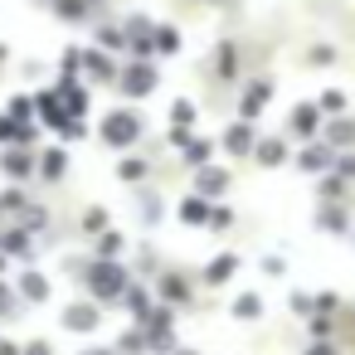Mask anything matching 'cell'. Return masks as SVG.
I'll use <instances>...</instances> for the list:
<instances>
[{
    "instance_id": "ffe728a7",
    "label": "cell",
    "mask_w": 355,
    "mask_h": 355,
    "mask_svg": "<svg viewBox=\"0 0 355 355\" xmlns=\"http://www.w3.org/2000/svg\"><path fill=\"white\" fill-rule=\"evenodd\" d=\"M214 151H219V141L214 137H190L185 146H180V161L195 171V166H205V161H214Z\"/></svg>"
},
{
    "instance_id": "8d00e7d4",
    "label": "cell",
    "mask_w": 355,
    "mask_h": 355,
    "mask_svg": "<svg viewBox=\"0 0 355 355\" xmlns=\"http://www.w3.org/2000/svg\"><path fill=\"white\" fill-rule=\"evenodd\" d=\"M195 117H200V112H195L190 98H175V103H171V122H175V127H195Z\"/></svg>"
},
{
    "instance_id": "816d5d0a",
    "label": "cell",
    "mask_w": 355,
    "mask_h": 355,
    "mask_svg": "<svg viewBox=\"0 0 355 355\" xmlns=\"http://www.w3.org/2000/svg\"><path fill=\"white\" fill-rule=\"evenodd\" d=\"M205 6H219V10H234V6H239V0H205Z\"/></svg>"
},
{
    "instance_id": "7c38bea8",
    "label": "cell",
    "mask_w": 355,
    "mask_h": 355,
    "mask_svg": "<svg viewBox=\"0 0 355 355\" xmlns=\"http://www.w3.org/2000/svg\"><path fill=\"white\" fill-rule=\"evenodd\" d=\"M311 224H316L321 234H350V209H345L340 200H321L316 214H311Z\"/></svg>"
},
{
    "instance_id": "f35d334b",
    "label": "cell",
    "mask_w": 355,
    "mask_h": 355,
    "mask_svg": "<svg viewBox=\"0 0 355 355\" xmlns=\"http://www.w3.org/2000/svg\"><path fill=\"white\" fill-rule=\"evenodd\" d=\"M229 224H234V209L219 205V200H209V219H205V229H229Z\"/></svg>"
},
{
    "instance_id": "8fae6325",
    "label": "cell",
    "mask_w": 355,
    "mask_h": 355,
    "mask_svg": "<svg viewBox=\"0 0 355 355\" xmlns=\"http://www.w3.org/2000/svg\"><path fill=\"white\" fill-rule=\"evenodd\" d=\"M253 141H258V132H253V122H248V117H239V122H229V127H224V141H219V146H224V151H229L234 161H248V151H253Z\"/></svg>"
},
{
    "instance_id": "d6986e66",
    "label": "cell",
    "mask_w": 355,
    "mask_h": 355,
    "mask_svg": "<svg viewBox=\"0 0 355 355\" xmlns=\"http://www.w3.org/2000/svg\"><path fill=\"white\" fill-rule=\"evenodd\" d=\"M98 321H103L98 302H73V306L64 311V326H69V331H98Z\"/></svg>"
},
{
    "instance_id": "603a6c76",
    "label": "cell",
    "mask_w": 355,
    "mask_h": 355,
    "mask_svg": "<svg viewBox=\"0 0 355 355\" xmlns=\"http://www.w3.org/2000/svg\"><path fill=\"white\" fill-rule=\"evenodd\" d=\"M175 214H180V224H190V229H205V219H209V200H205V195H185Z\"/></svg>"
},
{
    "instance_id": "4fadbf2b",
    "label": "cell",
    "mask_w": 355,
    "mask_h": 355,
    "mask_svg": "<svg viewBox=\"0 0 355 355\" xmlns=\"http://www.w3.org/2000/svg\"><path fill=\"white\" fill-rule=\"evenodd\" d=\"M54 93H59V103H64V112H69V117H83V112H88V103H93V98H88V88H83L73 73H64V78L54 83Z\"/></svg>"
},
{
    "instance_id": "f6af8a7d",
    "label": "cell",
    "mask_w": 355,
    "mask_h": 355,
    "mask_svg": "<svg viewBox=\"0 0 355 355\" xmlns=\"http://www.w3.org/2000/svg\"><path fill=\"white\" fill-rule=\"evenodd\" d=\"M190 137H195L190 127H175V122H171V132H166V146H175V151H180V146H185Z\"/></svg>"
},
{
    "instance_id": "30bf717a",
    "label": "cell",
    "mask_w": 355,
    "mask_h": 355,
    "mask_svg": "<svg viewBox=\"0 0 355 355\" xmlns=\"http://www.w3.org/2000/svg\"><path fill=\"white\" fill-rule=\"evenodd\" d=\"M321 122H326V117H321L316 103H297L292 117H287V132H292L297 141H311V137H321Z\"/></svg>"
},
{
    "instance_id": "681fc988",
    "label": "cell",
    "mask_w": 355,
    "mask_h": 355,
    "mask_svg": "<svg viewBox=\"0 0 355 355\" xmlns=\"http://www.w3.org/2000/svg\"><path fill=\"white\" fill-rule=\"evenodd\" d=\"M20 355H54V350H49V345H44V340H35V345H25V350H20Z\"/></svg>"
},
{
    "instance_id": "83f0119b",
    "label": "cell",
    "mask_w": 355,
    "mask_h": 355,
    "mask_svg": "<svg viewBox=\"0 0 355 355\" xmlns=\"http://www.w3.org/2000/svg\"><path fill=\"white\" fill-rule=\"evenodd\" d=\"M234 316L239 321H263V297L258 292H239L234 297Z\"/></svg>"
},
{
    "instance_id": "f546056e",
    "label": "cell",
    "mask_w": 355,
    "mask_h": 355,
    "mask_svg": "<svg viewBox=\"0 0 355 355\" xmlns=\"http://www.w3.org/2000/svg\"><path fill=\"white\" fill-rule=\"evenodd\" d=\"M117 355H146V331H141L137 321L122 331V340H117Z\"/></svg>"
},
{
    "instance_id": "44dd1931",
    "label": "cell",
    "mask_w": 355,
    "mask_h": 355,
    "mask_svg": "<svg viewBox=\"0 0 355 355\" xmlns=\"http://www.w3.org/2000/svg\"><path fill=\"white\" fill-rule=\"evenodd\" d=\"M234 272H239V253H219V258L205 263V282H209V287H224Z\"/></svg>"
},
{
    "instance_id": "11a10c76",
    "label": "cell",
    "mask_w": 355,
    "mask_h": 355,
    "mask_svg": "<svg viewBox=\"0 0 355 355\" xmlns=\"http://www.w3.org/2000/svg\"><path fill=\"white\" fill-rule=\"evenodd\" d=\"M88 6H93V10H98V6H103V0H88Z\"/></svg>"
},
{
    "instance_id": "cb8c5ba5",
    "label": "cell",
    "mask_w": 355,
    "mask_h": 355,
    "mask_svg": "<svg viewBox=\"0 0 355 355\" xmlns=\"http://www.w3.org/2000/svg\"><path fill=\"white\" fill-rule=\"evenodd\" d=\"M122 248H127V239L117 229H98L93 234V258H122Z\"/></svg>"
},
{
    "instance_id": "836d02e7",
    "label": "cell",
    "mask_w": 355,
    "mask_h": 355,
    "mask_svg": "<svg viewBox=\"0 0 355 355\" xmlns=\"http://www.w3.org/2000/svg\"><path fill=\"white\" fill-rule=\"evenodd\" d=\"M306 331L311 336H336V311H306Z\"/></svg>"
},
{
    "instance_id": "f1b7e54d",
    "label": "cell",
    "mask_w": 355,
    "mask_h": 355,
    "mask_svg": "<svg viewBox=\"0 0 355 355\" xmlns=\"http://www.w3.org/2000/svg\"><path fill=\"white\" fill-rule=\"evenodd\" d=\"M40 171H44V180H64V171H69V151H44L40 156Z\"/></svg>"
},
{
    "instance_id": "7402d4cb",
    "label": "cell",
    "mask_w": 355,
    "mask_h": 355,
    "mask_svg": "<svg viewBox=\"0 0 355 355\" xmlns=\"http://www.w3.org/2000/svg\"><path fill=\"white\" fill-rule=\"evenodd\" d=\"M151 44H156V54H161V59H175V54H180V44H185V35H180L175 25H156V30H151Z\"/></svg>"
},
{
    "instance_id": "f5cc1de1",
    "label": "cell",
    "mask_w": 355,
    "mask_h": 355,
    "mask_svg": "<svg viewBox=\"0 0 355 355\" xmlns=\"http://www.w3.org/2000/svg\"><path fill=\"white\" fill-rule=\"evenodd\" d=\"M88 355H117V350H88Z\"/></svg>"
},
{
    "instance_id": "5bb4252c",
    "label": "cell",
    "mask_w": 355,
    "mask_h": 355,
    "mask_svg": "<svg viewBox=\"0 0 355 355\" xmlns=\"http://www.w3.org/2000/svg\"><path fill=\"white\" fill-rule=\"evenodd\" d=\"M321 141L336 146V151H350V146H355V117H345V112L326 117V122H321Z\"/></svg>"
},
{
    "instance_id": "3957f363",
    "label": "cell",
    "mask_w": 355,
    "mask_h": 355,
    "mask_svg": "<svg viewBox=\"0 0 355 355\" xmlns=\"http://www.w3.org/2000/svg\"><path fill=\"white\" fill-rule=\"evenodd\" d=\"M141 132H146V122H141L132 107H117V112H107V117H103V141H107V146H117V151L137 146V141H141Z\"/></svg>"
},
{
    "instance_id": "ac0fdd59",
    "label": "cell",
    "mask_w": 355,
    "mask_h": 355,
    "mask_svg": "<svg viewBox=\"0 0 355 355\" xmlns=\"http://www.w3.org/2000/svg\"><path fill=\"white\" fill-rule=\"evenodd\" d=\"M117 302H122V306L132 311V321H137V316H146V306L156 302V292H151L146 282H137V277H132V282L122 287V297H117Z\"/></svg>"
},
{
    "instance_id": "52a82bcc",
    "label": "cell",
    "mask_w": 355,
    "mask_h": 355,
    "mask_svg": "<svg viewBox=\"0 0 355 355\" xmlns=\"http://www.w3.org/2000/svg\"><path fill=\"white\" fill-rule=\"evenodd\" d=\"M190 175H195V195H205V200H224V195H229V185H234V175H229L224 166H214V161L195 166Z\"/></svg>"
},
{
    "instance_id": "d6a6232c",
    "label": "cell",
    "mask_w": 355,
    "mask_h": 355,
    "mask_svg": "<svg viewBox=\"0 0 355 355\" xmlns=\"http://www.w3.org/2000/svg\"><path fill=\"white\" fill-rule=\"evenodd\" d=\"M20 292H25L30 302H44V297H49V277H40V272H25V277H20Z\"/></svg>"
},
{
    "instance_id": "ba28073f",
    "label": "cell",
    "mask_w": 355,
    "mask_h": 355,
    "mask_svg": "<svg viewBox=\"0 0 355 355\" xmlns=\"http://www.w3.org/2000/svg\"><path fill=\"white\" fill-rule=\"evenodd\" d=\"M268 103H272V78H248V83H243V93H239V117L258 122Z\"/></svg>"
},
{
    "instance_id": "e575fe53",
    "label": "cell",
    "mask_w": 355,
    "mask_h": 355,
    "mask_svg": "<svg viewBox=\"0 0 355 355\" xmlns=\"http://www.w3.org/2000/svg\"><path fill=\"white\" fill-rule=\"evenodd\" d=\"M336 59H340L336 44H311V49H306V64H311V69H331Z\"/></svg>"
},
{
    "instance_id": "f907efd6",
    "label": "cell",
    "mask_w": 355,
    "mask_h": 355,
    "mask_svg": "<svg viewBox=\"0 0 355 355\" xmlns=\"http://www.w3.org/2000/svg\"><path fill=\"white\" fill-rule=\"evenodd\" d=\"M166 355H200V350H190V345H171Z\"/></svg>"
},
{
    "instance_id": "d590c367",
    "label": "cell",
    "mask_w": 355,
    "mask_h": 355,
    "mask_svg": "<svg viewBox=\"0 0 355 355\" xmlns=\"http://www.w3.org/2000/svg\"><path fill=\"white\" fill-rule=\"evenodd\" d=\"M316 107H321V117H336V112H345V93H340V88H326V93L316 98Z\"/></svg>"
},
{
    "instance_id": "7a4b0ae2",
    "label": "cell",
    "mask_w": 355,
    "mask_h": 355,
    "mask_svg": "<svg viewBox=\"0 0 355 355\" xmlns=\"http://www.w3.org/2000/svg\"><path fill=\"white\" fill-rule=\"evenodd\" d=\"M175 311L180 306H171V302H151L146 316H137V326L146 331V350L151 355H166L175 345Z\"/></svg>"
},
{
    "instance_id": "484cf974",
    "label": "cell",
    "mask_w": 355,
    "mask_h": 355,
    "mask_svg": "<svg viewBox=\"0 0 355 355\" xmlns=\"http://www.w3.org/2000/svg\"><path fill=\"white\" fill-rule=\"evenodd\" d=\"M146 171H151V161H141V156H132V151L117 161V180H122V185H141Z\"/></svg>"
},
{
    "instance_id": "ab89813d",
    "label": "cell",
    "mask_w": 355,
    "mask_h": 355,
    "mask_svg": "<svg viewBox=\"0 0 355 355\" xmlns=\"http://www.w3.org/2000/svg\"><path fill=\"white\" fill-rule=\"evenodd\" d=\"M6 253H15V258H30V234H25V229L6 234Z\"/></svg>"
},
{
    "instance_id": "b9f144b4",
    "label": "cell",
    "mask_w": 355,
    "mask_h": 355,
    "mask_svg": "<svg viewBox=\"0 0 355 355\" xmlns=\"http://www.w3.org/2000/svg\"><path fill=\"white\" fill-rule=\"evenodd\" d=\"M306 355H340V345H336V336H311Z\"/></svg>"
},
{
    "instance_id": "4316f807",
    "label": "cell",
    "mask_w": 355,
    "mask_h": 355,
    "mask_svg": "<svg viewBox=\"0 0 355 355\" xmlns=\"http://www.w3.org/2000/svg\"><path fill=\"white\" fill-rule=\"evenodd\" d=\"M311 180H316V195H321V200H340V195L350 190V180L336 175V171H321V175H311Z\"/></svg>"
},
{
    "instance_id": "8992f818",
    "label": "cell",
    "mask_w": 355,
    "mask_h": 355,
    "mask_svg": "<svg viewBox=\"0 0 355 355\" xmlns=\"http://www.w3.org/2000/svg\"><path fill=\"white\" fill-rule=\"evenodd\" d=\"M331 166H336V146H326L321 137H311V141L297 146V171H302V175H321V171H331Z\"/></svg>"
},
{
    "instance_id": "4dcf8cb0",
    "label": "cell",
    "mask_w": 355,
    "mask_h": 355,
    "mask_svg": "<svg viewBox=\"0 0 355 355\" xmlns=\"http://www.w3.org/2000/svg\"><path fill=\"white\" fill-rule=\"evenodd\" d=\"M98 44H103L107 54H127V35H122L117 25H98Z\"/></svg>"
},
{
    "instance_id": "c3c4849f",
    "label": "cell",
    "mask_w": 355,
    "mask_h": 355,
    "mask_svg": "<svg viewBox=\"0 0 355 355\" xmlns=\"http://www.w3.org/2000/svg\"><path fill=\"white\" fill-rule=\"evenodd\" d=\"M287 302H292V311H297V316H306V311H311V297H306V292H292Z\"/></svg>"
},
{
    "instance_id": "6da1fadb",
    "label": "cell",
    "mask_w": 355,
    "mask_h": 355,
    "mask_svg": "<svg viewBox=\"0 0 355 355\" xmlns=\"http://www.w3.org/2000/svg\"><path fill=\"white\" fill-rule=\"evenodd\" d=\"M83 282H88L93 302H117V297H122V287L132 282V272H127V263H122V258H93V263H88V272H83Z\"/></svg>"
},
{
    "instance_id": "e0dca14e",
    "label": "cell",
    "mask_w": 355,
    "mask_h": 355,
    "mask_svg": "<svg viewBox=\"0 0 355 355\" xmlns=\"http://www.w3.org/2000/svg\"><path fill=\"white\" fill-rule=\"evenodd\" d=\"M239 59H243V49H239L234 40H219V44H214V78L234 83V78H239Z\"/></svg>"
},
{
    "instance_id": "74e56055",
    "label": "cell",
    "mask_w": 355,
    "mask_h": 355,
    "mask_svg": "<svg viewBox=\"0 0 355 355\" xmlns=\"http://www.w3.org/2000/svg\"><path fill=\"white\" fill-rule=\"evenodd\" d=\"M161 205H166V200H161V195H151V190H146V195H141V224H161V214H166V209H161Z\"/></svg>"
},
{
    "instance_id": "d4e9b609",
    "label": "cell",
    "mask_w": 355,
    "mask_h": 355,
    "mask_svg": "<svg viewBox=\"0 0 355 355\" xmlns=\"http://www.w3.org/2000/svg\"><path fill=\"white\" fill-rule=\"evenodd\" d=\"M49 6H54V15H59L64 25H83V20L93 15L88 0H49Z\"/></svg>"
},
{
    "instance_id": "9c48e42d",
    "label": "cell",
    "mask_w": 355,
    "mask_h": 355,
    "mask_svg": "<svg viewBox=\"0 0 355 355\" xmlns=\"http://www.w3.org/2000/svg\"><path fill=\"white\" fill-rule=\"evenodd\" d=\"M156 302H171V306H190V302H195V287L185 282V272L166 268V272H156Z\"/></svg>"
},
{
    "instance_id": "2e32d148",
    "label": "cell",
    "mask_w": 355,
    "mask_h": 355,
    "mask_svg": "<svg viewBox=\"0 0 355 355\" xmlns=\"http://www.w3.org/2000/svg\"><path fill=\"white\" fill-rule=\"evenodd\" d=\"M263 171H277L282 161H287V137H258L253 141V151H248Z\"/></svg>"
},
{
    "instance_id": "60d3db41",
    "label": "cell",
    "mask_w": 355,
    "mask_h": 355,
    "mask_svg": "<svg viewBox=\"0 0 355 355\" xmlns=\"http://www.w3.org/2000/svg\"><path fill=\"white\" fill-rule=\"evenodd\" d=\"M331 171H336V175H345V180L355 185V146H350V151H336V166H331Z\"/></svg>"
},
{
    "instance_id": "7dc6e473",
    "label": "cell",
    "mask_w": 355,
    "mask_h": 355,
    "mask_svg": "<svg viewBox=\"0 0 355 355\" xmlns=\"http://www.w3.org/2000/svg\"><path fill=\"white\" fill-rule=\"evenodd\" d=\"M78 64H83V49H78V44H73V49H69V54H64V73H78Z\"/></svg>"
},
{
    "instance_id": "5b68a950",
    "label": "cell",
    "mask_w": 355,
    "mask_h": 355,
    "mask_svg": "<svg viewBox=\"0 0 355 355\" xmlns=\"http://www.w3.org/2000/svg\"><path fill=\"white\" fill-rule=\"evenodd\" d=\"M151 30H156V20H146V15H127V25H122V35H127V59H156Z\"/></svg>"
},
{
    "instance_id": "7bdbcfd3",
    "label": "cell",
    "mask_w": 355,
    "mask_h": 355,
    "mask_svg": "<svg viewBox=\"0 0 355 355\" xmlns=\"http://www.w3.org/2000/svg\"><path fill=\"white\" fill-rule=\"evenodd\" d=\"M83 229H88V234L107 229V209H98V205H93V209H83Z\"/></svg>"
},
{
    "instance_id": "ee69618b",
    "label": "cell",
    "mask_w": 355,
    "mask_h": 355,
    "mask_svg": "<svg viewBox=\"0 0 355 355\" xmlns=\"http://www.w3.org/2000/svg\"><path fill=\"white\" fill-rule=\"evenodd\" d=\"M311 311H340V297L336 292H316L311 297Z\"/></svg>"
},
{
    "instance_id": "bcb514c9",
    "label": "cell",
    "mask_w": 355,
    "mask_h": 355,
    "mask_svg": "<svg viewBox=\"0 0 355 355\" xmlns=\"http://www.w3.org/2000/svg\"><path fill=\"white\" fill-rule=\"evenodd\" d=\"M263 272H268V277H282V272H287V263H282L277 253H268V258H263Z\"/></svg>"
},
{
    "instance_id": "277c9868",
    "label": "cell",
    "mask_w": 355,
    "mask_h": 355,
    "mask_svg": "<svg viewBox=\"0 0 355 355\" xmlns=\"http://www.w3.org/2000/svg\"><path fill=\"white\" fill-rule=\"evenodd\" d=\"M156 83H161V73L151 59H127V69L117 73V93H127V98H151Z\"/></svg>"
},
{
    "instance_id": "db71d44e",
    "label": "cell",
    "mask_w": 355,
    "mask_h": 355,
    "mask_svg": "<svg viewBox=\"0 0 355 355\" xmlns=\"http://www.w3.org/2000/svg\"><path fill=\"white\" fill-rule=\"evenodd\" d=\"M350 331H355V306H350Z\"/></svg>"
},
{
    "instance_id": "9a60e30c",
    "label": "cell",
    "mask_w": 355,
    "mask_h": 355,
    "mask_svg": "<svg viewBox=\"0 0 355 355\" xmlns=\"http://www.w3.org/2000/svg\"><path fill=\"white\" fill-rule=\"evenodd\" d=\"M88 78H98V83H117V64H112V54L98 44V49H83V64H78Z\"/></svg>"
},
{
    "instance_id": "1f68e13d",
    "label": "cell",
    "mask_w": 355,
    "mask_h": 355,
    "mask_svg": "<svg viewBox=\"0 0 355 355\" xmlns=\"http://www.w3.org/2000/svg\"><path fill=\"white\" fill-rule=\"evenodd\" d=\"M30 171H35V161H30L25 151H6V175H10V180H25Z\"/></svg>"
}]
</instances>
